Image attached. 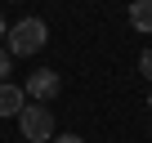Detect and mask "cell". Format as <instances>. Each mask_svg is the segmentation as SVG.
Masks as SVG:
<instances>
[{"instance_id": "3957f363", "label": "cell", "mask_w": 152, "mask_h": 143, "mask_svg": "<svg viewBox=\"0 0 152 143\" xmlns=\"http://www.w3.org/2000/svg\"><path fill=\"white\" fill-rule=\"evenodd\" d=\"M58 90H63V81H58V72H31L27 76V85H23V94H31L36 103H49V98H58Z\"/></svg>"}, {"instance_id": "8992f818", "label": "cell", "mask_w": 152, "mask_h": 143, "mask_svg": "<svg viewBox=\"0 0 152 143\" xmlns=\"http://www.w3.org/2000/svg\"><path fill=\"white\" fill-rule=\"evenodd\" d=\"M9 72H14V54H5V49H0V85L9 81Z\"/></svg>"}, {"instance_id": "277c9868", "label": "cell", "mask_w": 152, "mask_h": 143, "mask_svg": "<svg viewBox=\"0 0 152 143\" xmlns=\"http://www.w3.org/2000/svg\"><path fill=\"white\" fill-rule=\"evenodd\" d=\"M23 107H27V94H23L18 85L5 81V85H0V116H18Z\"/></svg>"}, {"instance_id": "ba28073f", "label": "cell", "mask_w": 152, "mask_h": 143, "mask_svg": "<svg viewBox=\"0 0 152 143\" xmlns=\"http://www.w3.org/2000/svg\"><path fill=\"white\" fill-rule=\"evenodd\" d=\"M49 143H85V139H76V134H58V139H49Z\"/></svg>"}, {"instance_id": "7a4b0ae2", "label": "cell", "mask_w": 152, "mask_h": 143, "mask_svg": "<svg viewBox=\"0 0 152 143\" xmlns=\"http://www.w3.org/2000/svg\"><path fill=\"white\" fill-rule=\"evenodd\" d=\"M18 125H23V139L27 143H49L54 139V112L45 103H27L18 112Z\"/></svg>"}, {"instance_id": "9c48e42d", "label": "cell", "mask_w": 152, "mask_h": 143, "mask_svg": "<svg viewBox=\"0 0 152 143\" xmlns=\"http://www.w3.org/2000/svg\"><path fill=\"white\" fill-rule=\"evenodd\" d=\"M0 36H5V14H0Z\"/></svg>"}, {"instance_id": "52a82bcc", "label": "cell", "mask_w": 152, "mask_h": 143, "mask_svg": "<svg viewBox=\"0 0 152 143\" xmlns=\"http://www.w3.org/2000/svg\"><path fill=\"white\" fill-rule=\"evenodd\" d=\"M139 72H143V76L152 81V49H143V58H139Z\"/></svg>"}, {"instance_id": "30bf717a", "label": "cell", "mask_w": 152, "mask_h": 143, "mask_svg": "<svg viewBox=\"0 0 152 143\" xmlns=\"http://www.w3.org/2000/svg\"><path fill=\"white\" fill-rule=\"evenodd\" d=\"M148 112H152V94H148Z\"/></svg>"}, {"instance_id": "5b68a950", "label": "cell", "mask_w": 152, "mask_h": 143, "mask_svg": "<svg viewBox=\"0 0 152 143\" xmlns=\"http://www.w3.org/2000/svg\"><path fill=\"white\" fill-rule=\"evenodd\" d=\"M130 27L152 36V0H130Z\"/></svg>"}, {"instance_id": "6da1fadb", "label": "cell", "mask_w": 152, "mask_h": 143, "mask_svg": "<svg viewBox=\"0 0 152 143\" xmlns=\"http://www.w3.org/2000/svg\"><path fill=\"white\" fill-rule=\"evenodd\" d=\"M9 54L14 58H31V54H40L45 49V40H49V27H45V18H18L14 27H9Z\"/></svg>"}]
</instances>
